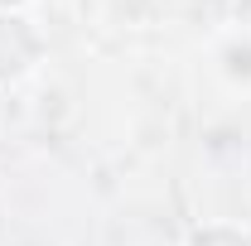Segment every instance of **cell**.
<instances>
[{"label":"cell","mask_w":251,"mask_h":246,"mask_svg":"<svg viewBox=\"0 0 251 246\" xmlns=\"http://www.w3.org/2000/svg\"><path fill=\"white\" fill-rule=\"evenodd\" d=\"M39 53H44V39L34 34V25L20 10H0V87L29 77Z\"/></svg>","instance_id":"cell-1"},{"label":"cell","mask_w":251,"mask_h":246,"mask_svg":"<svg viewBox=\"0 0 251 246\" xmlns=\"http://www.w3.org/2000/svg\"><path fill=\"white\" fill-rule=\"evenodd\" d=\"M29 0H0V10H25Z\"/></svg>","instance_id":"cell-2"}]
</instances>
